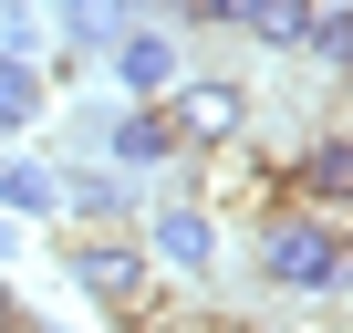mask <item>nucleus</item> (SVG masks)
Returning a JSON list of instances; mask_svg holds the SVG:
<instances>
[{
	"label": "nucleus",
	"mask_w": 353,
	"mask_h": 333,
	"mask_svg": "<svg viewBox=\"0 0 353 333\" xmlns=\"http://www.w3.org/2000/svg\"><path fill=\"white\" fill-rule=\"evenodd\" d=\"M104 53H114V84H125L135 104H166V84L188 73V53H176V32H156V21H125V32H114Z\"/></svg>",
	"instance_id": "obj_6"
},
{
	"label": "nucleus",
	"mask_w": 353,
	"mask_h": 333,
	"mask_svg": "<svg viewBox=\"0 0 353 333\" xmlns=\"http://www.w3.org/2000/svg\"><path fill=\"white\" fill-rule=\"evenodd\" d=\"M312 11H322V0H229V32H250L270 53H301L312 42Z\"/></svg>",
	"instance_id": "obj_8"
},
{
	"label": "nucleus",
	"mask_w": 353,
	"mask_h": 333,
	"mask_svg": "<svg viewBox=\"0 0 353 333\" xmlns=\"http://www.w3.org/2000/svg\"><path fill=\"white\" fill-rule=\"evenodd\" d=\"M63 271H73L83 302H104V312H145V302H156V260H145V240H125V229H73Z\"/></svg>",
	"instance_id": "obj_3"
},
{
	"label": "nucleus",
	"mask_w": 353,
	"mask_h": 333,
	"mask_svg": "<svg viewBox=\"0 0 353 333\" xmlns=\"http://www.w3.org/2000/svg\"><path fill=\"white\" fill-rule=\"evenodd\" d=\"M125 333H208V312H166V302H145V312H125Z\"/></svg>",
	"instance_id": "obj_12"
},
{
	"label": "nucleus",
	"mask_w": 353,
	"mask_h": 333,
	"mask_svg": "<svg viewBox=\"0 0 353 333\" xmlns=\"http://www.w3.org/2000/svg\"><path fill=\"white\" fill-rule=\"evenodd\" d=\"M52 11H63V32H73V21H83V11H94V0H52Z\"/></svg>",
	"instance_id": "obj_14"
},
{
	"label": "nucleus",
	"mask_w": 353,
	"mask_h": 333,
	"mask_svg": "<svg viewBox=\"0 0 353 333\" xmlns=\"http://www.w3.org/2000/svg\"><path fill=\"white\" fill-rule=\"evenodd\" d=\"M104 146H114V166H176V135H166V104H125L114 125H104Z\"/></svg>",
	"instance_id": "obj_7"
},
{
	"label": "nucleus",
	"mask_w": 353,
	"mask_h": 333,
	"mask_svg": "<svg viewBox=\"0 0 353 333\" xmlns=\"http://www.w3.org/2000/svg\"><path fill=\"white\" fill-rule=\"evenodd\" d=\"M166 21H188V32H219V21H229V0H166Z\"/></svg>",
	"instance_id": "obj_13"
},
{
	"label": "nucleus",
	"mask_w": 353,
	"mask_h": 333,
	"mask_svg": "<svg viewBox=\"0 0 353 333\" xmlns=\"http://www.w3.org/2000/svg\"><path fill=\"white\" fill-rule=\"evenodd\" d=\"M145 260H156V271H176V281H208V260H219L208 209H198V198H166V209L145 219Z\"/></svg>",
	"instance_id": "obj_5"
},
{
	"label": "nucleus",
	"mask_w": 353,
	"mask_h": 333,
	"mask_svg": "<svg viewBox=\"0 0 353 333\" xmlns=\"http://www.w3.org/2000/svg\"><path fill=\"white\" fill-rule=\"evenodd\" d=\"M166 135H176V156H229L250 135V84H229V73H176L166 84Z\"/></svg>",
	"instance_id": "obj_2"
},
{
	"label": "nucleus",
	"mask_w": 353,
	"mask_h": 333,
	"mask_svg": "<svg viewBox=\"0 0 353 333\" xmlns=\"http://www.w3.org/2000/svg\"><path fill=\"white\" fill-rule=\"evenodd\" d=\"M250 260H260V281H281V292H301V302H343V281H353V250H343V219H322V209H260V229H250Z\"/></svg>",
	"instance_id": "obj_1"
},
{
	"label": "nucleus",
	"mask_w": 353,
	"mask_h": 333,
	"mask_svg": "<svg viewBox=\"0 0 353 333\" xmlns=\"http://www.w3.org/2000/svg\"><path fill=\"white\" fill-rule=\"evenodd\" d=\"M208 333H260V323H229V312H208Z\"/></svg>",
	"instance_id": "obj_15"
},
{
	"label": "nucleus",
	"mask_w": 353,
	"mask_h": 333,
	"mask_svg": "<svg viewBox=\"0 0 353 333\" xmlns=\"http://www.w3.org/2000/svg\"><path fill=\"white\" fill-rule=\"evenodd\" d=\"M0 209L52 219V209H63V178H52V166H0Z\"/></svg>",
	"instance_id": "obj_11"
},
{
	"label": "nucleus",
	"mask_w": 353,
	"mask_h": 333,
	"mask_svg": "<svg viewBox=\"0 0 353 333\" xmlns=\"http://www.w3.org/2000/svg\"><path fill=\"white\" fill-rule=\"evenodd\" d=\"M281 198H291V209H322V219L353 209V135H343V115L312 125V135L281 156Z\"/></svg>",
	"instance_id": "obj_4"
},
{
	"label": "nucleus",
	"mask_w": 353,
	"mask_h": 333,
	"mask_svg": "<svg viewBox=\"0 0 353 333\" xmlns=\"http://www.w3.org/2000/svg\"><path fill=\"white\" fill-rule=\"evenodd\" d=\"M63 209H73L83 229H125L135 188H125V178H104V166H73V178H63Z\"/></svg>",
	"instance_id": "obj_9"
},
{
	"label": "nucleus",
	"mask_w": 353,
	"mask_h": 333,
	"mask_svg": "<svg viewBox=\"0 0 353 333\" xmlns=\"http://www.w3.org/2000/svg\"><path fill=\"white\" fill-rule=\"evenodd\" d=\"M42 115V63L32 53H0V135H21Z\"/></svg>",
	"instance_id": "obj_10"
},
{
	"label": "nucleus",
	"mask_w": 353,
	"mask_h": 333,
	"mask_svg": "<svg viewBox=\"0 0 353 333\" xmlns=\"http://www.w3.org/2000/svg\"><path fill=\"white\" fill-rule=\"evenodd\" d=\"M11 333H52V323H32V312H21V323H11Z\"/></svg>",
	"instance_id": "obj_16"
}]
</instances>
